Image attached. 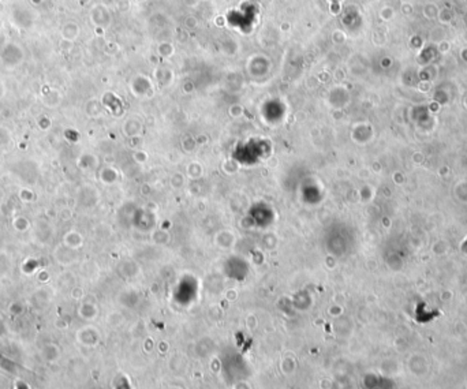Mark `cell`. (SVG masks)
<instances>
[{"instance_id": "3957f363", "label": "cell", "mask_w": 467, "mask_h": 389, "mask_svg": "<svg viewBox=\"0 0 467 389\" xmlns=\"http://www.w3.org/2000/svg\"><path fill=\"white\" fill-rule=\"evenodd\" d=\"M63 242H65V245L69 246V247H78V246L82 243V238H81L80 234H78L77 231H70V232H67V234L63 236Z\"/></svg>"}, {"instance_id": "6da1fadb", "label": "cell", "mask_w": 467, "mask_h": 389, "mask_svg": "<svg viewBox=\"0 0 467 389\" xmlns=\"http://www.w3.org/2000/svg\"><path fill=\"white\" fill-rule=\"evenodd\" d=\"M35 234L41 242H48L51 238V235L54 234V230L48 221L46 220H39L35 224Z\"/></svg>"}, {"instance_id": "277c9868", "label": "cell", "mask_w": 467, "mask_h": 389, "mask_svg": "<svg viewBox=\"0 0 467 389\" xmlns=\"http://www.w3.org/2000/svg\"><path fill=\"white\" fill-rule=\"evenodd\" d=\"M18 197H20L21 201H24L26 204H29V202H33L36 198V194L32 191V189L29 187H22L20 190V193H18Z\"/></svg>"}, {"instance_id": "7a4b0ae2", "label": "cell", "mask_w": 467, "mask_h": 389, "mask_svg": "<svg viewBox=\"0 0 467 389\" xmlns=\"http://www.w3.org/2000/svg\"><path fill=\"white\" fill-rule=\"evenodd\" d=\"M13 227L17 232H26V231L31 230L32 223L31 220L25 216H17L16 219L13 220Z\"/></svg>"}]
</instances>
